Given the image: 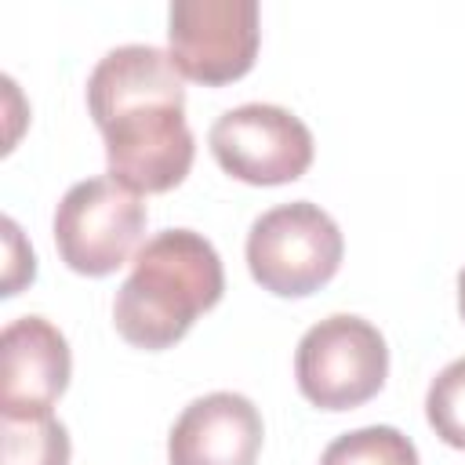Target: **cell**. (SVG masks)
<instances>
[{
    "label": "cell",
    "mask_w": 465,
    "mask_h": 465,
    "mask_svg": "<svg viewBox=\"0 0 465 465\" xmlns=\"http://www.w3.org/2000/svg\"><path fill=\"white\" fill-rule=\"evenodd\" d=\"M207 145L218 167L247 185L298 182L316 153L305 120L272 102H243L225 109L211 124Z\"/></svg>",
    "instance_id": "cell-6"
},
{
    "label": "cell",
    "mask_w": 465,
    "mask_h": 465,
    "mask_svg": "<svg viewBox=\"0 0 465 465\" xmlns=\"http://www.w3.org/2000/svg\"><path fill=\"white\" fill-rule=\"evenodd\" d=\"M258 0H174L167 7V51L196 84L240 80L258 58Z\"/></svg>",
    "instance_id": "cell-7"
},
{
    "label": "cell",
    "mask_w": 465,
    "mask_h": 465,
    "mask_svg": "<svg viewBox=\"0 0 465 465\" xmlns=\"http://www.w3.org/2000/svg\"><path fill=\"white\" fill-rule=\"evenodd\" d=\"M294 378L302 396L320 411L360 407L378 396L389 378L385 334L356 312H331L302 334Z\"/></svg>",
    "instance_id": "cell-3"
},
{
    "label": "cell",
    "mask_w": 465,
    "mask_h": 465,
    "mask_svg": "<svg viewBox=\"0 0 465 465\" xmlns=\"http://www.w3.org/2000/svg\"><path fill=\"white\" fill-rule=\"evenodd\" d=\"M425 418L432 432L447 443L465 450V356L450 360L425 392Z\"/></svg>",
    "instance_id": "cell-13"
},
{
    "label": "cell",
    "mask_w": 465,
    "mask_h": 465,
    "mask_svg": "<svg viewBox=\"0 0 465 465\" xmlns=\"http://www.w3.org/2000/svg\"><path fill=\"white\" fill-rule=\"evenodd\" d=\"M265 425L243 392H207L182 407L167 432L171 465H254Z\"/></svg>",
    "instance_id": "cell-8"
},
{
    "label": "cell",
    "mask_w": 465,
    "mask_h": 465,
    "mask_svg": "<svg viewBox=\"0 0 465 465\" xmlns=\"http://www.w3.org/2000/svg\"><path fill=\"white\" fill-rule=\"evenodd\" d=\"M222 291L225 269L214 243L193 229H163L134 251L113 298V323L134 349L160 352L182 341L196 316L222 302Z\"/></svg>",
    "instance_id": "cell-1"
},
{
    "label": "cell",
    "mask_w": 465,
    "mask_h": 465,
    "mask_svg": "<svg viewBox=\"0 0 465 465\" xmlns=\"http://www.w3.org/2000/svg\"><path fill=\"white\" fill-rule=\"evenodd\" d=\"M145 98H185L182 73L171 58V51L156 44H120L109 47L91 76H87V113L98 124L102 116L145 102Z\"/></svg>",
    "instance_id": "cell-10"
},
{
    "label": "cell",
    "mask_w": 465,
    "mask_h": 465,
    "mask_svg": "<svg viewBox=\"0 0 465 465\" xmlns=\"http://www.w3.org/2000/svg\"><path fill=\"white\" fill-rule=\"evenodd\" d=\"M73 356L47 316H18L0 334V414L51 411L65 392Z\"/></svg>",
    "instance_id": "cell-9"
},
{
    "label": "cell",
    "mask_w": 465,
    "mask_h": 465,
    "mask_svg": "<svg viewBox=\"0 0 465 465\" xmlns=\"http://www.w3.org/2000/svg\"><path fill=\"white\" fill-rule=\"evenodd\" d=\"M458 312H461V320H465V269L458 272Z\"/></svg>",
    "instance_id": "cell-15"
},
{
    "label": "cell",
    "mask_w": 465,
    "mask_h": 465,
    "mask_svg": "<svg viewBox=\"0 0 465 465\" xmlns=\"http://www.w3.org/2000/svg\"><path fill=\"white\" fill-rule=\"evenodd\" d=\"M69 429L54 411L0 414V465H69Z\"/></svg>",
    "instance_id": "cell-11"
},
{
    "label": "cell",
    "mask_w": 465,
    "mask_h": 465,
    "mask_svg": "<svg viewBox=\"0 0 465 465\" xmlns=\"http://www.w3.org/2000/svg\"><path fill=\"white\" fill-rule=\"evenodd\" d=\"M4 247H7V265H4V294H18L22 283H33L36 276V258L33 247L22 240V229L15 225V218H4Z\"/></svg>",
    "instance_id": "cell-14"
},
{
    "label": "cell",
    "mask_w": 465,
    "mask_h": 465,
    "mask_svg": "<svg viewBox=\"0 0 465 465\" xmlns=\"http://www.w3.org/2000/svg\"><path fill=\"white\" fill-rule=\"evenodd\" d=\"M320 465H418V447L396 425H363L334 436Z\"/></svg>",
    "instance_id": "cell-12"
},
{
    "label": "cell",
    "mask_w": 465,
    "mask_h": 465,
    "mask_svg": "<svg viewBox=\"0 0 465 465\" xmlns=\"http://www.w3.org/2000/svg\"><path fill=\"white\" fill-rule=\"evenodd\" d=\"M247 269L262 291L305 298L341 265L345 240L338 222L312 200H291L262 211L247 232Z\"/></svg>",
    "instance_id": "cell-2"
},
{
    "label": "cell",
    "mask_w": 465,
    "mask_h": 465,
    "mask_svg": "<svg viewBox=\"0 0 465 465\" xmlns=\"http://www.w3.org/2000/svg\"><path fill=\"white\" fill-rule=\"evenodd\" d=\"M149 211L138 193L116 178H84L65 189L54 207V247L58 258L80 276L116 272L138 247Z\"/></svg>",
    "instance_id": "cell-5"
},
{
    "label": "cell",
    "mask_w": 465,
    "mask_h": 465,
    "mask_svg": "<svg viewBox=\"0 0 465 465\" xmlns=\"http://www.w3.org/2000/svg\"><path fill=\"white\" fill-rule=\"evenodd\" d=\"M105 167L131 193H167L193 167L196 142L185 120V98L131 102L98 120Z\"/></svg>",
    "instance_id": "cell-4"
}]
</instances>
